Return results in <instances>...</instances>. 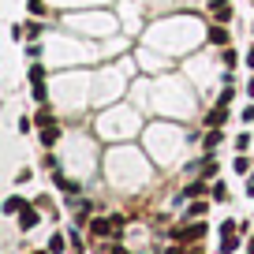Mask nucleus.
Masks as SVG:
<instances>
[{
	"mask_svg": "<svg viewBox=\"0 0 254 254\" xmlns=\"http://www.w3.org/2000/svg\"><path fill=\"white\" fill-rule=\"evenodd\" d=\"M239 232H243L239 221H224L221 224V254H232L239 247Z\"/></svg>",
	"mask_w": 254,
	"mask_h": 254,
	"instance_id": "obj_1",
	"label": "nucleus"
},
{
	"mask_svg": "<svg viewBox=\"0 0 254 254\" xmlns=\"http://www.w3.org/2000/svg\"><path fill=\"white\" fill-rule=\"evenodd\" d=\"M90 236H97V239H105V236H120V228H116V221H105V217H94L90 221Z\"/></svg>",
	"mask_w": 254,
	"mask_h": 254,
	"instance_id": "obj_2",
	"label": "nucleus"
},
{
	"mask_svg": "<svg viewBox=\"0 0 254 254\" xmlns=\"http://www.w3.org/2000/svg\"><path fill=\"white\" fill-rule=\"evenodd\" d=\"M202 232H206V224H187V228H176L172 239L176 243H194V239H202Z\"/></svg>",
	"mask_w": 254,
	"mask_h": 254,
	"instance_id": "obj_3",
	"label": "nucleus"
},
{
	"mask_svg": "<svg viewBox=\"0 0 254 254\" xmlns=\"http://www.w3.org/2000/svg\"><path fill=\"white\" fill-rule=\"evenodd\" d=\"M38 221H41L38 209H34V206H23V213H19V228L30 232V228H38Z\"/></svg>",
	"mask_w": 254,
	"mask_h": 254,
	"instance_id": "obj_4",
	"label": "nucleus"
},
{
	"mask_svg": "<svg viewBox=\"0 0 254 254\" xmlns=\"http://www.w3.org/2000/svg\"><path fill=\"white\" fill-rule=\"evenodd\" d=\"M224 120H228V109H224V105H217V109L206 112V127H221Z\"/></svg>",
	"mask_w": 254,
	"mask_h": 254,
	"instance_id": "obj_5",
	"label": "nucleus"
},
{
	"mask_svg": "<svg viewBox=\"0 0 254 254\" xmlns=\"http://www.w3.org/2000/svg\"><path fill=\"white\" fill-rule=\"evenodd\" d=\"M56 138H60V127H41V146H49V150H53V146H56Z\"/></svg>",
	"mask_w": 254,
	"mask_h": 254,
	"instance_id": "obj_6",
	"label": "nucleus"
},
{
	"mask_svg": "<svg viewBox=\"0 0 254 254\" xmlns=\"http://www.w3.org/2000/svg\"><path fill=\"white\" fill-rule=\"evenodd\" d=\"M23 206H26V202L19 198V194H11V198L4 202V213H23Z\"/></svg>",
	"mask_w": 254,
	"mask_h": 254,
	"instance_id": "obj_7",
	"label": "nucleus"
},
{
	"mask_svg": "<svg viewBox=\"0 0 254 254\" xmlns=\"http://www.w3.org/2000/svg\"><path fill=\"white\" fill-rule=\"evenodd\" d=\"M209 41H213V45H224V41H228V30H224V26H209Z\"/></svg>",
	"mask_w": 254,
	"mask_h": 254,
	"instance_id": "obj_8",
	"label": "nucleus"
},
{
	"mask_svg": "<svg viewBox=\"0 0 254 254\" xmlns=\"http://www.w3.org/2000/svg\"><path fill=\"white\" fill-rule=\"evenodd\" d=\"M49 251H53V254H64V251H67V239H64L60 232H56V236L49 239Z\"/></svg>",
	"mask_w": 254,
	"mask_h": 254,
	"instance_id": "obj_9",
	"label": "nucleus"
},
{
	"mask_svg": "<svg viewBox=\"0 0 254 254\" xmlns=\"http://www.w3.org/2000/svg\"><path fill=\"white\" fill-rule=\"evenodd\" d=\"M221 146V131L217 127H209V135H206V150H217Z\"/></svg>",
	"mask_w": 254,
	"mask_h": 254,
	"instance_id": "obj_10",
	"label": "nucleus"
},
{
	"mask_svg": "<svg viewBox=\"0 0 254 254\" xmlns=\"http://www.w3.org/2000/svg\"><path fill=\"white\" fill-rule=\"evenodd\" d=\"M41 79H45V67L34 64V67H30V82H34V86H41Z\"/></svg>",
	"mask_w": 254,
	"mask_h": 254,
	"instance_id": "obj_11",
	"label": "nucleus"
},
{
	"mask_svg": "<svg viewBox=\"0 0 254 254\" xmlns=\"http://www.w3.org/2000/svg\"><path fill=\"white\" fill-rule=\"evenodd\" d=\"M213 198H217V202H224V198H228V190H224V183H213Z\"/></svg>",
	"mask_w": 254,
	"mask_h": 254,
	"instance_id": "obj_12",
	"label": "nucleus"
},
{
	"mask_svg": "<svg viewBox=\"0 0 254 254\" xmlns=\"http://www.w3.org/2000/svg\"><path fill=\"white\" fill-rule=\"evenodd\" d=\"M38 124H41V127H53V112L41 109V112H38Z\"/></svg>",
	"mask_w": 254,
	"mask_h": 254,
	"instance_id": "obj_13",
	"label": "nucleus"
},
{
	"mask_svg": "<svg viewBox=\"0 0 254 254\" xmlns=\"http://www.w3.org/2000/svg\"><path fill=\"white\" fill-rule=\"evenodd\" d=\"M247 168H251V161H247L243 153H236V172H247Z\"/></svg>",
	"mask_w": 254,
	"mask_h": 254,
	"instance_id": "obj_14",
	"label": "nucleus"
},
{
	"mask_svg": "<svg viewBox=\"0 0 254 254\" xmlns=\"http://www.w3.org/2000/svg\"><path fill=\"white\" fill-rule=\"evenodd\" d=\"M247 146H251V135H239V138H236V150H239V153H243V150H247Z\"/></svg>",
	"mask_w": 254,
	"mask_h": 254,
	"instance_id": "obj_15",
	"label": "nucleus"
},
{
	"mask_svg": "<svg viewBox=\"0 0 254 254\" xmlns=\"http://www.w3.org/2000/svg\"><path fill=\"white\" fill-rule=\"evenodd\" d=\"M243 120H254V105H247V109H243Z\"/></svg>",
	"mask_w": 254,
	"mask_h": 254,
	"instance_id": "obj_16",
	"label": "nucleus"
},
{
	"mask_svg": "<svg viewBox=\"0 0 254 254\" xmlns=\"http://www.w3.org/2000/svg\"><path fill=\"white\" fill-rule=\"evenodd\" d=\"M247 194H254V172H251V180H247Z\"/></svg>",
	"mask_w": 254,
	"mask_h": 254,
	"instance_id": "obj_17",
	"label": "nucleus"
},
{
	"mask_svg": "<svg viewBox=\"0 0 254 254\" xmlns=\"http://www.w3.org/2000/svg\"><path fill=\"white\" fill-rule=\"evenodd\" d=\"M109 254H131V251H124V247H112V251Z\"/></svg>",
	"mask_w": 254,
	"mask_h": 254,
	"instance_id": "obj_18",
	"label": "nucleus"
},
{
	"mask_svg": "<svg viewBox=\"0 0 254 254\" xmlns=\"http://www.w3.org/2000/svg\"><path fill=\"white\" fill-rule=\"evenodd\" d=\"M247 94H251V97H254V79H251V82H247Z\"/></svg>",
	"mask_w": 254,
	"mask_h": 254,
	"instance_id": "obj_19",
	"label": "nucleus"
},
{
	"mask_svg": "<svg viewBox=\"0 0 254 254\" xmlns=\"http://www.w3.org/2000/svg\"><path fill=\"white\" fill-rule=\"evenodd\" d=\"M247 64H251V67H254V49H251V53H247Z\"/></svg>",
	"mask_w": 254,
	"mask_h": 254,
	"instance_id": "obj_20",
	"label": "nucleus"
},
{
	"mask_svg": "<svg viewBox=\"0 0 254 254\" xmlns=\"http://www.w3.org/2000/svg\"><path fill=\"white\" fill-rule=\"evenodd\" d=\"M247 251H251V254H254V239H251V243H247Z\"/></svg>",
	"mask_w": 254,
	"mask_h": 254,
	"instance_id": "obj_21",
	"label": "nucleus"
},
{
	"mask_svg": "<svg viewBox=\"0 0 254 254\" xmlns=\"http://www.w3.org/2000/svg\"><path fill=\"white\" fill-rule=\"evenodd\" d=\"M34 254H45V251H34Z\"/></svg>",
	"mask_w": 254,
	"mask_h": 254,
	"instance_id": "obj_22",
	"label": "nucleus"
}]
</instances>
